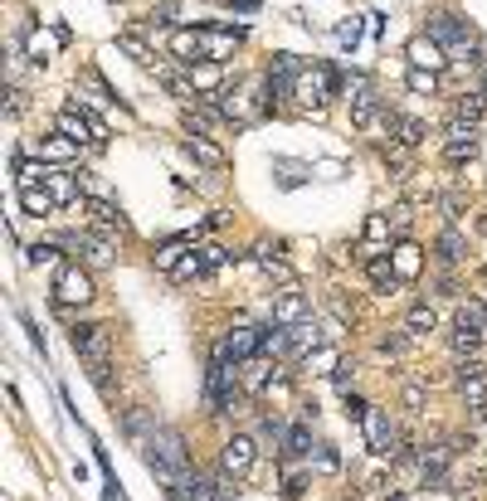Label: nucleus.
<instances>
[{
    "mask_svg": "<svg viewBox=\"0 0 487 501\" xmlns=\"http://www.w3.org/2000/svg\"><path fill=\"white\" fill-rule=\"evenodd\" d=\"M68 345L88 361L93 370V380L98 385H108V361H113V331L108 327H98V321H78L74 331H68Z\"/></svg>",
    "mask_w": 487,
    "mask_h": 501,
    "instance_id": "obj_1",
    "label": "nucleus"
},
{
    "mask_svg": "<svg viewBox=\"0 0 487 501\" xmlns=\"http://www.w3.org/2000/svg\"><path fill=\"white\" fill-rule=\"evenodd\" d=\"M54 127H59V137H68L74 147H103V141H108V122H98V117H93L78 98L59 107Z\"/></svg>",
    "mask_w": 487,
    "mask_h": 501,
    "instance_id": "obj_2",
    "label": "nucleus"
},
{
    "mask_svg": "<svg viewBox=\"0 0 487 501\" xmlns=\"http://www.w3.org/2000/svg\"><path fill=\"white\" fill-rule=\"evenodd\" d=\"M429 40H438L454 58H473V25L463 15H454V10H438L429 20Z\"/></svg>",
    "mask_w": 487,
    "mask_h": 501,
    "instance_id": "obj_3",
    "label": "nucleus"
},
{
    "mask_svg": "<svg viewBox=\"0 0 487 501\" xmlns=\"http://www.w3.org/2000/svg\"><path fill=\"white\" fill-rule=\"evenodd\" d=\"M54 302L59 307H88L93 302V273L78 264H59L54 273Z\"/></svg>",
    "mask_w": 487,
    "mask_h": 501,
    "instance_id": "obj_4",
    "label": "nucleus"
},
{
    "mask_svg": "<svg viewBox=\"0 0 487 501\" xmlns=\"http://www.w3.org/2000/svg\"><path fill=\"white\" fill-rule=\"evenodd\" d=\"M254 355H264V327H234L215 341V361L244 365V361H254Z\"/></svg>",
    "mask_w": 487,
    "mask_h": 501,
    "instance_id": "obj_5",
    "label": "nucleus"
},
{
    "mask_svg": "<svg viewBox=\"0 0 487 501\" xmlns=\"http://www.w3.org/2000/svg\"><path fill=\"white\" fill-rule=\"evenodd\" d=\"M361 424H365V443H371V452H380V458H395V452H400V424H395V414L371 404V414H365Z\"/></svg>",
    "mask_w": 487,
    "mask_h": 501,
    "instance_id": "obj_6",
    "label": "nucleus"
},
{
    "mask_svg": "<svg viewBox=\"0 0 487 501\" xmlns=\"http://www.w3.org/2000/svg\"><path fill=\"white\" fill-rule=\"evenodd\" d=\"M458 395L478 419H487V365L482 361H458Z\"/></svg>",
    "mask_w": 487,
    "mask_h": 501,
    "instance_id": "obj_7",
    "label": "nucleus"
},
{
    "mask_svg": "<svg viewBox=\"0 0 487 501\" xmlns=\"http://www.w3.org/2000/svg\"><path fill=\"white\" fill-rule=\"evenodd\" d=\"M254 458H258V443L234 434V438H224V448H220V472H230L234 482H239V477L254 472Z\"/></svg>",
    "mask_w": 487,
    "mask_h": 501,
    "instance_id": "obj_8",
    "label": "nucleus"
},
{
    "mask_svg": "<svg viewBox=\"0 0 487 501\" xmlns=\"http://www.w3.org/2000/svg\"><path fill=\"white\" fill-rule=\"evenodd\" d=\"M83 210H88L93 229H98L103 238H117V234H127V219H122V210H117L113 200H98V195H88V200H83Z\"/></svg>",
    "mask_w": 487,
    "mask_h": 501,
    "instance_id": "obj_9",
    "label": "nucleus"
},
{
    "mask_svg": "<svg viewBox=\"0 0 487 501\" xmlns=\"http://www.w3.org/2000/svg\"><path fill=\"white\" fill-rule=\"evenodd\" d=\"M44 190L59 200V205H83V181H78V171H68V166H50V175H44Z\"/></svg>",
    "mask_w": 487,
    "mask_h": 501,
    "instance_id": "obj_10",
    "label": "nucleus"
},
{
    "mask_svg": "<svg viewBox=\"0 0 487 501\" xmlns=\"http://www.w3.org/2000/svg\"><path fill=\"white\" fill-rule=\"evenodd\" d=\"M375 117H385V107H380V98L371 93V83L356 78V98H351V127H375Z\"/></svg>",
    "mask_w": 487,
    "mask_h": 501,
    "instance_id": "obj_11",
    "label": "nucleus"
},
{
    "mask_svg": "<svg viewBox=\"0 0 487 501\" xmlns=\"http://www.w3.org/2000/svg\"><path fill=\"white\" fill-rule=\"evenodd\" d=\"M307 312H312V307H307V297L298 288H288V292L273 297V321H278V327H302Z\"/></svg>",
    "mask_w": 487,
    "mask_h": 501,
    "instance_id": "obj_12",
    "label": "nucleus"
},
{
    "mask_svg": "<svg viewBox=\"0 0 487 501\" xmlns=\"http://www.w3.org/2000/svg\"><path fill=\"white\" fill-rule=\"evenodd\" d=\"M390 234H395V224H390V214H371L361 229V258L371 254H390Z\"/></svg>",
    "mask_w": 487,
    "mask_h": 501,
    "instance_id": "obj_13",
    "label": "nucleus"
},
{
    "mask_svg": "<svg viewBox=\"0 0 487 501\" xmlns=\"http://www.w3.org/2000/svg\"><path fill=\"white\" fill-rule=\"evenodd\" d=\"M410 64L414 68H429V74H438V68L448 64V49L438 40H429V34H419V40H410Z\"/></svg>",
    "mask_w": 487,
    "mask_h": 501,
    "instance_id": "obj_14",
    "label": "nucleus"
},
{
    "mask_svg": "<svg viewBox=\"0 0 487 501\" xmlns=\"http://www.w3.org/2000/svg\"><path fill=\"white\" fill-rule=\"evenodd\" d=\"M312 351H322V331H317V321L288 327V361H307Z\"/></svg>",
    "mask_w": 487,
    "mask_h": 501,
    "instance_id": "obj_15",
    "label": "nucleus"
},
{
    "mask_svg": "<svg viewBox=\"0 0 487 501\" xmlns=\"http://www.w3.org/2000/svg\"><path fill=\"white\" fill-rule=\"evenodd\" d=\"M361 264H365V278H371V288H375L380 297L395 292L400 273H395V264H390V254H371V258H361Z\"/></svg>",
    "mask_w": 487,
    "mask_h": 501,
    "instance_id": "obj_16",
    "label": "nucleus"
},
{
    "mask_svg": "<svg viewBox=\"0 0 487 501\" xmlns=\"http://www.w3.org/2000/svg\"><path fill=\"white\" fill-rule=\"evenodd\" d=\"M15 195H20V210H25L30 219H50L54 205H59L50 190H40V185H15Z\"/></svg>",
    "mask_w": 487,
    "mask_h": 501,
    "instance_id": "obj_17",
    "label": "nucleus"
},
{
    "mask_svg": "<svg viewBox=\"0 0 487 501\" xmlns=\"http://www.w3.org/2000/svg\"><path fill=\"white\" fill-rule=\"evenodd\" d=\"M390 264H395V273H400V282H410V278H419L424 273V254H419V244H395L390 248Z\"/></svg>",
    "mask_w": 487,
    "mask_h": 501,
    "instance_id": "obj_18",
    "label": "nucleus"
},
{
    "mask_svg": "<svg viewBox=\"0 0 487 501\" xmlns=\"http://www.w3.org/2000/svg\"><path fill=\"white\" fill-rule=\"evenodd\" d=\"M64 244H68V248H78V254L88 258V264H113V244H108V238H93V234H68Z\"/></svg>",
    "mask_w": 487,
    "mask_h": 501,
    "instance_id": "obj_19",
    "label": "nucleus"
},
{
    "mask_svg": "<svg viewBox=\"0 0 487 501\" xmlns=\"http://www.w3.org/2000/svg\"><path fill=\"white\" fill-rule=\"evenodd\" d=\"M185 151H190L200 166H210V171H224V151H220L205 132H190V137H185Z\"/></svg>",
    "mask_w": 487,
    "mask_h": 501,
    "instance_id": "obj_20",
    "label": "nucleus"
},
{
    "mask_svg": "<svg viewBox=\"0 0 487 501\" xmlns=\"http://www.w3.org/2000/svg\"><path fill=\"white\" fill-rule=\"evenodd\" d=\"M254 264H258V268H264V273H268V278H273V282H283V288H293V282H298V278H293V268H288V264H283V258H278V254H273V248H268V244H258V248H254Z\"/></svg>",
    "mask_w": 487,
    "mask_h": 501,
    "instance_id": "obj_21",
    "label": "nucleus"
},
{
    "mask_svg": "<svg viewBox=\"0 0 487 501\" xmlns=\"http://www.w3.org/2000/svg\"><path fill=\"white\" fill-rule=\"evenodd\" d=\"M171 54L185 58V64H200V58H205V40H200V30H176L171 34Z\"/></svg>",
    "mask_w": 487,
    "mask_h": 501,
    "instance_id": "obj_22",
    "label": "nucleus"
},
{
    "mask_svg": "<svg viewBox=\"0 0 487 501\" xmlns=\"http://www.w3.org/2000/svg\"><path fill=\"white\" fill-rule=\"evenodd\" d=\"M438 327V312L429 302H414L410 312H405V336H429V331Z\"/></svg>",
    "mask_w": 487,
    "mask_h": 501,
    "instance_id": "obj_23",
    "label": "nucleus"
},
{
    "mask_svg": "<svg viewBox=\"0 0 487 501\" xmlns=\"http://www.w3.org/2000/svg\"><path fill=\"white\" fill-rule=\"evenodd\" d=\"M463 258H468V238H463L458 229H444L438 234V264L454 268V264H463Z\"/></svg>",
    "mask_w": 487,
    "mask_h": 501,
    "instance_id": "obj_24",
    "label": "nucleus"
},
{
    "mask_svg": "<svg viewBox=\"0 0 487 501\" xmlns=\"http://www.w3.org/2000/svg\"><path fill=\"white\" fill-rule=\"evenodd\" d=\"M454 327H468V331H487V302L482 297H468V302H458V317H454Z\"/></svg>",
    "mask_w": 487,
    "mask_h": 501,
    "instance_id": "obj_25",
    "label": "nucleus"
},
{
    "mask_svg": "<svg viewBox=\"0 0 487 501\" xmlns=\"http://www.w3.org/2000/svg\"><path fill=\"white\" fill-rule=\"evenodd\" d=\"M448 351H454L458 361H473V355L482 351V336H478V331H468V327H454V331H448Z\"/></svg>",
    "mask_w": 487,
    "mask_h": 501,
    "instance_id": "obj_26",
    "label": "nucleus"
},
{
    "mask_svg": "<svg viewBox=\"0 0 487 501\" xmlns=\"http://www.w3.org/2000/svg\"><path fill=\"white\" fill-rule=\"evenodd\" d=\"M312 448H317V443H312V428H302V424H298V428H288V443H283V458H298V462L307 458V462H312Z\"/></svg>",
    "mask_w": 487,
    "mask_h": 501,
    "instance_id": "obj_27",
    "label": "nucleus"
},
{
    "mask_svg": "<svg viewBox=\"0 0 487 501\" xmlns=\"http://www.w3.org/2000/svg\"><path fill=\"white\" fill-rule=\"evenodd\" d=\"M244 385H248V389H273V385H278V380H273V365L264 361V355L244 361Z\"/></svg>",
    "mask_w": 487,
    "mask_h": 501,
    "instance_id": "obj_28",
    "label": "nucleus"
},
{
    "mask_svg": "<svg viewBox=\"0 0 487 501\" xmlns=\"http://www.w3.org/2000/svg\"><path fill=\"white\" fill-rule=\"evenodd\" d=\"M190 83H195V93H215L220 88V83H224V68L220 64H210V58H205V64H190Z\"/></svg>",
    "mask_w": 487,
    "mask_h": 501,
    "instance_id": "obj_29",
    "label": "nucleus"
},
{
    "mask_svg": "<svg viewBox=\"0 0 487 501\" xmlns=\"http://www.w3.org/2000/svg\"><path fill=\"white\" fill-rule=\"evenodd\" d=\"M473 157H478V137H468V141H444V161H448V166H468Z\"/></svg>",
    "mask_w": 487,
    "mask_h": 501,
    "instance_id": "obj_30",
    "label": "nucleus"
},
{
    "mask_svg": "<svg viewBox=\"0 0 487 501\" xmlns=\"http://www.w3.org/2000/svg\"><path fill=\"white\" fill-rule=\"evenodd\" d=\"M482 112H487V98H482V93H463L458 107H454V117H463V122H478Z\"/></svg>",
    "mask_w": 487,
    "mask_h": 501,
    "instance_id": "obj_31",
    "label": "nucleus"
},
{
    "mask_svg": "<svg viewBox=\"0 0 487 501\" xmlns=\"http://www.w3.org/2000/svg\"><path fill=\"white\" fill-rule=\"evenodd\" d=\"M200 273H210V268H205V258H200V248H190L181 264H176L171 278H176V282H190V278H200Z\"/></svg>",
    "mask_w": 487,
    "mask_h": 501,
    "instance_id": "obj_32",
    "label": "nucleus"
},
{
    "mask_svg": "<svg viewBox=\"0 0 487 501\" xmlns=\"http://www.w3.org/2000/svg\"><path fill=\"white\" fill-rule=\"evenodd\" d=\"M185 258V238H171V244H161L157 248V268L161 273H176V264Z\"/></svg>",
    "mask_w": 487,
    "mask_h": 501,
    "instance_id": "obj_33",
    "label": "nucleus"
},
{
    "mask_svg": "<svg viewBox=\"0 0 487 501\" xmlns=\"http://www.w3.org/2000/svg\"><path fill=\"white\" fill-rule=\"evenodd\" d=\"M410 93L434 98V93H438V74H429V68H410Z\"/></svg>",
    "mask_w": 487,
    "mask_h": 501,
    "instance_id": "obj_34",
    "label": "nucleus"
},
{
    "mask_svg": "<svg viewBox=\"0 0 487 501\" xmlns=\"http://www.w3.org/2000/svg\"><path fill=\"white\" fill-rule=\"evenodd\" d=\"M438 210H444V219H458V214L468 210V195H463V190H448V195H438Z\"/></svg>",
    "mask_w": 487,
    "mask_h": 501,
    "instance_id": "obj_35",
    "label": "nucleus"
},
{
    "mask_svg": "<svg viewBox=\"0 0 487 501\" xmlns=\"http://www.w3.org/2000/svg\"><path fill=\"white\" fill-rule=\"evenodd\" d=\"M400 404H405V409H414V414H419L424 404H429V389H424V385H414V380H410V385L400 389Z\"/></svg>",
    "mask_w": 487,
    "mask_h": 501,
    "instance_id": "obj_36",
    "label": "nucleus"
},
{
    "mask_svg": "<svg viewBox=\"0 0 487 501\" xmlns=\"http://www.w3.org/2000/svg\"><path fill=\"white\" fill-rule=\"evenodd\" d=\"M312 462H317V472H337L341 468V458H337V448H331V443H317L312 448Z\"/></svg>",
    "mask_w": 487,
    "mask_h": 501,
    "instance_id": "obj_37",
    "label": "nucleus"
},
{
    "mask_svg": "<svg viewBox=\"0 0 487 501\" xmlns=\"http://www.w3.org/2000/svg\"><path fill=\"white\" fill-rule=\"evenodd\" d=\"M122 49L132 54L141 68H151V64H157V58H151V49H147V44H141V40H132V34H122ZM157 68H161V64H157Z\"/></svg>",
    "mask_w": 487,
    "mask_h": 501,
    "instance_id": "obj_38",
    "label": "nucleus"
},
{
    "mask_svg": "<svg viewBox=\"0 0 487 501\" xmlns=\"http://www.w3.org/2000/svg\"><path fill=\"white\" fill-rule=\"evenodd\" d=\"M405 345H410V341L400 336V331H390V336H380V341H375V351H380V355H390V361H395V355H405Z\"/></svg>",
    "mask_w": 487,
    "mask_h": 501,
    "instance_id": "obj_39",
    "label": "nucleus"
},
{
    "mask_svg": "<svg viewBox=\"0 0 487 501\" xmlns=\"http://www.w3.org/2000/svg\"><path fill=\"white\" fill-rule=\"evenodd\" d=\"M74 141H68V137H54V141H44V157H54V161H64V157H74Z\"/></svg>",
    "mask_w": 487,
    "mask_h": 501,
    "instance_id": "obj_40",
    "label": "nucleus"
},
{
    "mask_svg": "<svg viewBox=\"0 0 487 501\" xmlns=\"http://www.w3.org/2000/svg\"><path fill=\"white\" fill-rule=\"evenodd\" d=\"M200 258H205V268H220V264H230V248H224V244H205V248H200Z\"/></svg>",
    "mask_w": 487,
    "mask_h": 501,
    "instance_id": "obj_41",
    "label": "nucleus"
},
{
    "mask_svg": "<svg viewBox=\"0 0 487 501\" xmlns=\"http://www.w3.org/2000/svg\"><path fill=\"white\" fill-rule=\"evenodd\" d=\"M25 258H30V264H54L59 248H54V244H30V248H25Z\"/></svg>",
    "mask_w": 487,
    "mask_h": 501,
    "instance_id": "obj_42",
    "label": "nucleus"
},
{
    "mask_svg": "<svg viewBox=\"0 0 487 501\" xmlns=\"http://www.w3.org/2000/svg\"><path fill=\"white\" fill-rule=\"evenodd\" d=\"M215 501H239V492H234V477H230V472H220V477H215Z\"/></svg>",
    "mask_w": 487,
    "mask_h": 501,
    "instance_id": "obj_43",
    "label": "nucleus"
},
{
    "mask_svg": "<svg viewBox=\"0 0 487 501\" xmlns=\"http://www.w3.org/2000/svg\"><path fill=\"white\" fill-rule=\"evenodd\" d=\"M347 414H351V419H365V414H371V404H365L361 395H347Z\"/></svg>",
    "mask_w": 487,
    "mask_h": 501,
    "instance_id": "obj_44",
    "label": "nucleus"
},
{
    "mask_svg": "<svg viewBox=\"0 0 487 501\" xmlns=\"http://www.w3.org/2000/svg\"><path fill=\"white\" fill-rule=\"evenodd\" d=\"M234 5H239V10H254V5H258V0H234Z\"/></svg>",
    "mask_w": 487,
    "mask_h": 501,
    "instance_id": "obj_45",
    "label": "nucleus"
},
{
    "mask_svg": "<svg viewBox=\"0 0 487 501\" xmlns=\"http://www.w3.org/2000/svg\"><path fill=\"white\" fill-rule=\"evenodd\" d=\"M482 98H487V74H482Z\"/></svg>",
    "mask_w": 487,
    "mask_h": 501,
    "instance_id": "obj_46",
    "label": "nucleus"
}]
</instances>
